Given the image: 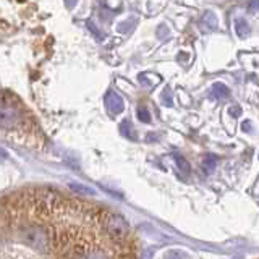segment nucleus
<instances>
[{
	"instance_id": "nucleus-10",
	"label": "nucleus",
	"mask_w": 259,
	"mask_h": 259,
	"mask_svg": "<svg viewBox=\"0 0 259 259\" xmlns=\"http://www.w3.org/2000/svg\"><path fill=\"white\" fill-rule=\"evenodd\" d=\"M140 81L144 86H156L161 81V78L157 75H151V73H142V75H140Z\"/></svg>"
},
{
	"instance_id": "nucleus-16",
	"label": "nucleus",
	"mask_w": 259,
	"mask_h": 259,
	"mask_svg": "<svg viewBox=\"0 0 259 259\" xmlns=\"http://www.w3.org/2000/svg\"><path fill=\"white\" fill-rule=\"evenodd\" d=\"M71 188H73V189H78V191H83V193H86V194H93V189H89V188H84V187H81V185H78V183H73V185H71Z\"/></svg>"
},
{
	"instance_id": "nucleus-2",
	"label": "nucleus",
	"mask_w": 259,
	"mask_h": 259,
	"mask_svg": "<svg viewBox=\"0 0 259 259\" xmlns=\"http://www.w3.org/2000/svg\"><path fill=\"white\" fill-rule=\"evenodd\" d=\"M99 227L104 232L105 236L117 245H128V240L131 236L128 222L121 215L110 212V211H99Z\"/></svg>"
},
{
	"instance_id": "nucleus-14",
	"label": "nucleus",
	"mask_w": 259,
	"mask_h": 259,
	"mask_svg": "<svg viewBox=\"0 0 259 259\" xmlns=\"http://www.w3.org/2000/svg\"><path fill=\"white\" fill-rule=\"evenodd\" d=\"M138 118L141 121H144V123H149L151 121V114H149V110H147L146 107H140L138 109Z\"/></svg>"
},
{
	"instance_id": "nucleus-1",
	"label": "nucleus",
	"mask_w": 259,
	"mask_h": 259,
	"mask_svg": "<svg viewBox=\"0 0 259 259\" xmlns=\"http://www.w3.org/2000/svg\"><path fill=\"white\" fill-rule=\"evenodd\" d=\"M17 232H18L21 241H23L26 246L33 248V250L47 253L52 248V236H54V234H52L49 227H46L44 224L24 222V224H18Z\"/></svg>"
},
{
	"instance_id": "nucleus-9",
	"label": "nucleus",
	"mask_w": 259,
	"mask_h": 259,
	"mask_svg": "<svg viewBox=\"0 0 259 259\" xmlns=\"http://www.w3.org/2000/svg\"><path fill=\"white\" fill-rule=\"evenodd\" d=\"M215 165H217V157H215L214 154H209V156H206V157H204L203 168H204V172H206V173L214 172Z\"/></svg>"
},
{
	"instance_id": "nucleus-21",
	"label": "nucleus",
	"mask_w": 259,
	"mask_h": 259,
	"mask_svg": "<svg viewBox=\"0 0 259 259\" xmlns=\"http://www.w3.org/2000/svg\"><path fill=\"white\" fill-rule=\"evenodd\" d=\"M7 157H8V154H7V152H5L3 149H0V159H7Z\"/></svg>"
},
{
	"instance_id": "nucleus-20",
	"label": "nucleus",
	"mask_w": 259,
	"mask_h": 259,
	"mask_svg": "<svg viewBox=\"0 0 259 259\" xmlns=\"http://www.w3.org/2000/svg\"><path fill=\"white\" fill-rule=\"evenodd\" d=\"M76 2H78V0H65V5L68 8H73L76 5Z\"/></svg>"
},
{
	"instance_id": "nucleus-3",
	"label": "nucleus",
	"mask_w": 259,
	"mask_h": 259,
	"mask_svg": "<svg viewBox=\"0 0 259 259\" xmlns=\"http://www.w3.org/2000/svg\"><path fill=\"white\" fill-rule=\"evenodd\" d=\"M23 123V110L12 94L0 96V126L7 130L18 128Z\"/></svg>"
},
{
	"instance_id": "nucleus-5",
	"label": "nucleus",
	"mask_w": 259,
	"mask_h": 259,
	"mask_svg": "<svg viewBox=\"0 0 259 259\" xmlns=\"http://www.w3.org/2000/svg\"><path fill=\"white\" fill-rule=\"evenodd\" d=\"M105 107L112 115H117L120 112H123L125 109V104H123V99H121L117 93H109L107 96H105Z\"/></svg>"
},
{
	"instance_id": "nucleus-18",
	"label": "nucleus",
	"mask_w": 259,
	"mask_h": 259,
	"mask_svg": "<svg viewBox=\"0 0 259 259\" xmlns=\"http://www.w3.org/2000/svg\"><path fill=\"white\" fill-rule=\"evenodd\" d=\"M248 10H250V12H258L259 10V0H250V3H248Z\"/></svg>"
},
{
	"instance_id": "nucleus-7",
	"label": "nucleus",
	"mask_w": 259,
	"mask_h": 259,
	"mask_svg": "<svg viewBox=\"0 0 259 259\" xmlns=\"http://www.w3.org/2000/svg\"><path fill=\"white\" fill-rule=\"evenodd\" d=\"M212 94L217 99H225L230 96V89L222 83H214L212 84Z\"/></svg>"
},
{
	"instance_id": "nucleus-8",
	"label": "nucleus",
	"mask_w": 259,
	"mask_h": 259,
	"mask_svg": "<svg viewBox=\"0 0 259 259\" xmlns=\"http://www.w3.org/2000/svg\"><path fill=\"white\" fill-rule=\"evenodd\" d=\"M201 24H203L206 29H211V31H212V29L217 28V18H215V15H214L212 12H208V13H204Z\"/></svg>"
},
{
	"instance_id": "nucleus-13",
	"label": "nucleus",
	"mask_w": 259,
	"mask_h": 259,
	"mask_svg": "<svg viewBox=\"0 0 259 259\" xmlns=\"http://www.w3.org/2000/svg\"><path fill=\"white\" fill-rule=\"evenodd\" d=\"M165 259H189L187 253L180 251V250H170L165 253Z\"/></svg>"
},
{
	"instance_id": "nucleus-4",
	"label": "nucleus",
	"mask_w": 259,
	"mask_h": 259,
	"mask_svg": "<svg viewBox=\"0 0 259 259\" xmlns=\"http://www.w3.org/2000/svg\"><path fill=\"white\" fill-rule=\"evenodd\" d=\"M67 259H115L114 251L100 248L94 243H80L67 255Z\"/></svg>"
},
{
	"instance_id": "nucleus-11",
	"label": "nucleus",
	"mask_w": 259,
	"mask_h": 259,
	"mask_svg": "<svg viewBox=\"0 0 259 259\" xmlns=\"http://www.w3.org/2000/svg\"><path fill=\"white\" fill-rule=\"evenodd\" d=\"M120 130H121V133H123L126 138H130V140H136V136L133 135L135 133V130H133V126H131V123L128 120H125L123 123L120 125Z\"/></svg>"
},
{
	"instance_id": "nucleus-19",
	"label": "nucleus",
	"mask_w": 259,
	"mask_h": 259,
	"mask_svg": "<svg viewBox=\"0 0 259 259\" xmlns=\"http://www.w3.org/2000/svg\"><path fill=\"white\" fill-rule=\"evenodd\" d=\"M229 112H230V115H234V117H240V115H241V109L238 107V105H232Z\"/></svg>"
},
{
	"instance_id": "nucleus-6",
	"label": "nucleus",
	"mask_w": 259,
	"mask_h": 259,
	"mask_svg": "<svg viewBox=\"0 0 259 259\" xmlns=\"http://www.w3.org/2000/svg\"><path fill=\"white\" fill-rule=\"evenodd\" d=\"M235 33L240 39H245L250 36V28H248V23L243 18L235 20Z\"/></svg>"
},
{
	"instance_id": "nucleus-17",
	"label": "nucleus",
	"mask_w": 259,
	"mask_h": 259,
	"mask_svg": "<svg viewBox=\"0 0 259 259\" xmlns=\"http://www.w3.org/2000/svg\"><path fill=\"white\" fill-rule=\"evenodd\" d=\"M241 130L246 131V133H251V131H253V123H251L250 120H245V121L241 123Z\"/></svg>"
},
{
	"instance_id": "nucleus-15",
	"label": "nucleus",
	"mask_w": 259,
	"mask_h": 259,
	"mask_svg": "<svg viewBox=\"0 0 259 259\" xmlns=\"http://www.w3.org/2000/svg\"><path fill=\"white\" fill-rule=\"evenodd\" d=\"M162 100H164V104H165V105H168V107H170V105H172V96H170V89H165V91H164V94H162Z\"/></svg>"
},
{
	"instance_id": "nucleus-12",
	"label": "nucleus",
	"mask_w": 259,
	"mask_h": 259,
	"mask_svg": "<svg viewBox=\"0 0 259 259\" xmlns=\"http://www.w3.org/2000/svg\"><path fill=\"white\" fill-rule=\"evenodd\" d=\"M175 162H177L178 168H180V170H182L183 173H189V172H191V167H189V164H188L187 159H185V157L175 156Z\"/></svg>"
}]
</instances>
